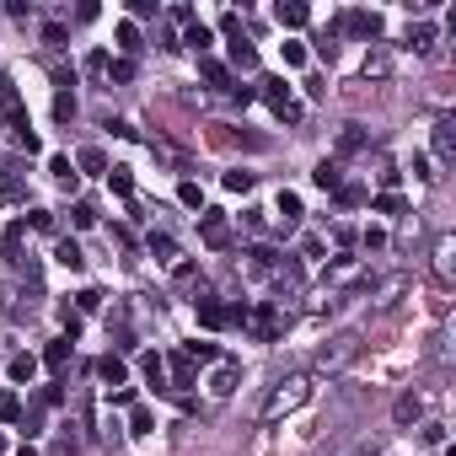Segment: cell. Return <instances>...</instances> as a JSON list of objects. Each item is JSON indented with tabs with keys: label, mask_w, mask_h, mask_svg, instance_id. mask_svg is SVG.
Here are the masks:
<instances>
[{
	"label": "cell",
	"mask_w": 456,
	"mask_h": 456,
	"mask_svg": "<svg viewBox=\"0 0 456 456\" xmlns=\"http://www.w3.org/2000/svg\"><path fill=\"white\" fill-rule=\"evenodd\" d=\"M306 397H311V381H306V376H290V381H279V387H274V397L263 403V419L290 414V408H301Z\"/></svg>",
	"instance_id": "cell-1"
},
{
	"label": "cell",
	"mask_w": 456,
	"mask_h": 456,
	"mask_svg": "<svg viewBox=\"0 0 456 456\" xmlns=\"http://www.w3.org/2000/svg\"><path fill=\"white\" fill-rule=\"evenodd\" d=\"M354 354H360V333H344V338H333L328 349L317 354V371H338V365H349Z\"/></svg>",
	"instance_id": "cell-2"
},
{
	"label": "cell",
	"mask_w": 456,
	"mask_h": 456,
	"mask_svg": "<svg viewBox=\"0 0 456 456\" xmlns=\"http://www.w3.org/2000/svg\"><path fill=\"white\" fill-rule=\"evenodd\" d=\"M263 97L274 103V113H279V119H290V124L301 119V107L290 103V91H285V81H279V76H269V81H263Z\"/></svg>",
	"instance_id": "cell-3"
},
{
	"label": "cell",
	"mask_w": 456,
	"mask_h": 456,
	"mask_svg": "<svg viewBox=\"0 0 456 456\" xmlns=\"http://www.w3.org/2000/svg\"><path fill=\"white\" fill-rule=\"evenodd\" d=\"M199 236H204V247H226L231 242V226L220 209H204V226H199Z\"/></svg>",
	"instance_id": "cell-4"
},
{
	"label": "cell",
	"mask_w": 456,
	"mask_h": 456,
	"mask_svg": "<svg viewBox=\"0 0 456 456\" xmlns=\"http://www.w3.org/2000/svg\"><path fill=\"white\" fill-rule=\"evenodd\" d=\"M344 27H349V33H360V38H376V33H381V17H376V11H349V17H344Z\"/></svg>",
	"instance_id": "cell-5"
},
{
	"label": "cell",
	"mask_w": 456,
	"mask_h": 456,
	"mask_svg": "<svg viewBox=\"0 0 456 456\" xmlns=\"http://www.w3.org/2000/svg\"><path fill=\"white\" fill-rule=\"evenodd\" d=\"M435 156H440V161H451V156H456V124H451V119H440V124H435Z\"/></svg>",
	"instance_id": "cell-6"
},
{
	"label": "cell",
	"mask_w": 456,
	"mask_h": 456,
	"mask_svg": "<svg viewBox=\"0 0 456 456\" xmlns=\"http://www.w3.org/2000/svg\"><path fill=\"white\" fill-rule=\"evenodd\" d=\"M199 322H204V328H226L231 311L220 306V301H199Z\"/></svg>",
	"instance_id": "cell-7"
},
{
	"label": "cell",
	"mask_w": 456,
	"mask_h": 456,
	"mask_svg": "<svg viewBox=\"0 0 456 456\" xmlns=\"http://www.w3.org/2000/svg\"><path fill=\"white\" fill-rule=\"evenodd\" d=\"M392 414H397V424H414V419L424 414V403H419V392H403V397H397V408H392Z\"/></svg>",
	"instance_id": "cell-8"
},
{
	"label": "cell",
	"mask_w": 456,
	"mask_h": 456,
	"mask_svg": "<svg viewBox=\"0 0 456 456\" xmlns=\"http://www.w3.org/2000/svg\"><path fill=\"white\" fill-rule=\"evenodd\" d=\"M97 371H103V381H107V387H124L129 365H124V360H119V354H107V360H103V365H97Z\"/></svg>",
	"instance_id": "cell-9"
},
{
	"label": "cell",
	"mask_w": 456,
	"mask_h": 456,
	"mask_svg": "<svg viewBox=\"0 0 456 456\" xmlns=\"http://www.w3.org/2000/svg\"><path fill=\"white\" fill-rule=\"evenodd\" d=\"M6 371H11V381H33V376H38V360H33V354H17V360H11V365H6Z\"/></svg>",
	"instance_id": "cell-10"
},
{
	"label": "cell",
	"mask_w": 456,
	"mask_h": 456,
	"mask_svg": "<svg viewBox=\"0 0 456 456\" xmlns=\"http://www.w3.org/2000/svg\"><path fill=\"white\" fill-rule=\"evenodd\" d=\"M274 17H279V27H306V6H274Z\"/></svg>",
	"instance_id": "cell-11"
},
{
	"label": "cell",
	"mask_w": 456,
	"mask_h": 456,
	"mask_svg": "<svg viewBox=\"0 0 456 456\" xmlns=\"http://www.w3.org/2000/svg\"><path fill=\"white\" fill-rule=\"evenodd\" d=\"M64 360H70V338H54V344L43 349V365H49V371H60Z\"/></svg>",
	"instance_id": "cell-12"
},
{
	"label": "cell",
	"mask_w": 456,
	"mask_h": 456,
	"mask_svg": "<svg viewBox=\"0 0 456 456\" xmlns=\"http://www.w3.org/2000/svg\"><path fill=\"white\" fill-rule=\"evenodd\" d=\"M252 333H258V338H274V333H279V317H274V306H263L258 317H252Z\"/></svg>",
	"instance_id": "cell-13"
},
{
	"label": "cell",
	"mask_w": 456,
	"mask_h": 456,
	"mask_svg": "<svg viewBox=\"0 0 456 456\" xmlns=\"http://www.w3.org/2000/svg\"><path fill=\"white\" fill-rule=\"evenodd\" d=\"M54 258H60L64 269H81V263H86V258H81V247H76V242H70V236H64L60 247H54Z\"/></svg>",
	"instance_id": "cell-14"
},
{
	"label": "cell",
	"mask_w": 456,
	"mask_h": 456,
	"mask_svg": "<svg viewBox=\"0 0 456 456\" xmlns=\"http://www.w3.org/2000/svg\"><path fill=\"white\" fill-rule=\"evenodd\" d=\"M231 60H236V64H252V60H258V54H252V43L242 38V33H231Z\"/></svg>",
	"instance_id": "cell-15"
},
{
	"label": "cell",
	"mask_w": 456,
	"mask_h": 456,
	"mask_svg": "<svg viewBox=\"0 0 456 456\" xmlns=\"http://www.w3.org/2000/svg\"><path fill=\"white\" fill-rule=\"evenodd\" d=\"M279 215H285V231H290L295 220H301V199H295V193H279Z\"/></svg>",
	"instance_id": "cell-16"
},
{
	"label": "cell",
	"mask_w": 456,
	"mask_h": 456,
	"mask_svg": "<svg viewBox=\"0 0 456 456\" xmlns=\"http://www.w3.org/2000/svg\"><path fill=\"white\" fill-rule=\"evenodd\" d=\"M311 183L317 188H338V161H322L317 172H311Z\"/></svg>",
	"instance_id": "cell-17"
},
{
	"label": "cell",
	"mask_w": 456,
	"mask_h": 456,
	"mask_svg": "<svg viewBox=\"0 0 456 456\" xmlns=\"http://www.w3.org/2000/svg\"><path fill=\"white\" fill-rule=\"evenodd\" d=\"M183 43H193V49H209V27H204V21H188Z\"/></svg>",
	"instance_id": "cell-18"
},
{
	"label": "cell",
	"mask_w": 456,
	"mask_h": 456,
	"mask_svg": "<svg viewBox=\"0 0 456 456\" xmlns=\"http://www.w3.org/2000/svg\"><path fill=\"white\" fill-rule=\"evenodd\" d=\"M49 172H54L64 188H76V177H81V172H70V161H64V156H54V161H49Z\"/></svg>",
	"instance_id": "cell-19"
},
{
	"label": "cell",
	"mask_w": 456,
	"mask_h": 456,
	"mask_svg": "<svg viewBox=\"0 0 456 456\" xmlns=\"http://www.w3.org/2000/svg\"><path fill=\"white\" fill-rule=\"evenodd\" d=\"M103 166H107V156H103L97 146H86V150H81V172H103Z\"/></svg>",
	"instance_id": "cell-20"
},
{
	"label": "cell",
	"mask_w": 456,
	"mask_h": 456,
	"mask_svg": "<svg viewBox=\"0 0 456 456\" xmlns=\"http://www.w3.org/2000/svg\"><path fill=\"white\" fill-rule=\"evenodd\" d=\"M338 146H344V150H360V146H365V134H360V124H344V134H338Z\"/></svg>",
	"instance_id": "cell-21"
},
{
	"label": "cell",
	"mask_w": 456,
	"mask_h": 456,
	"mask_svg": "<svg viewBox=\"0 0 456 456\" xmlns=\"http://www.w3.org/2000/svg\"><path fill=\"white\" fill-rule=\"evenodd\" d=\"M183 360H220V349H215V344H188Z\"/></svg>",
	"instance_id": "cell-22"
},
{
	"label": "cell",
	"mask_w": 456,
	"mask_h": 456,
	"mask_svg": "<svg viewBox=\"0 0 456 456\" xmlns=\"http://www.w3.org/2000/svg\"><path fill=\"white\" fill-rule=\"evenodd\" d=\"M430 38H435V27H430V21H419L414 33H408V43H414V49H430Z\"/></svg>",
	"instance_id": "cell-23"
},
{
	"label": "cell",
	"mask_w": 456,
	"mask_h": 456,
	"mask_svg": "<svg viewBox=\"0 0 456 456\" xmlns=\"http://www.w3.org/2000/svg\"><path fill=\"white\" fill-rule=\"evenodd\" d=\"M338 199H344V204H365V188L360 183H338Z\"/></svg>",
	"instance_id": "cell-24"
},
{
	"label": "cell",
	"mask_w": 456,
	"mask_h": 456,
	"mask_svg": "<svg viewBox=\"0 0 456 456\" xmlns=\"http://www.w3.org/2000/svg\"><path fill=\"white\" fill-rule=\"evenodd\" d=\"M70 220H76V226H97V209H91V204H76V209H70Z\"/></svg>",
	"instance_id": "cell-25"
},
{
	"label": "cell",
	"mask_w": 456,
	"mask_h": 456,
	"mask_svg": "<svg viewBox=\"0 0 456 456\" xmlns=\"http://www.w3.org/2000/svg\"><path fill=\"white\" fill-rule=\"evenodd\" d=\"M177 199H183L188 209H199V204H204V193H199V183H183V188H177Z\"/></svg>",
	"instance_id": "cell-26"
},
{
	"label": "cell",
	"mask_w": 456,
	"mask_h": 456,
	"mask_svg": "<svg viewBox=\"0 0 456 456\" xmlns=\"http://www.w3.org/2000/svg\"><path fill=\"white\" fill-rule=\"evenodd\" d=\"M204 81H209V86H226V81H231V76H226V64L204 60Z\"/></svg>",
	"instance_id": "cell-27"
},
{
	"label": "cell",
	"mask_w": 456,
	"mask_h": 456,
	"mask_svg": "<svg viewBox=\"0 0 456 456\" xmlns=\"http://www.w3.org/2000/svg\"><path fill=\"white\" fill-rule=\"evenodd\" d=\"M70 113H76V97H70V91H60V97H54V119H60V124H64Z\"/></svg>",
	"instance_id": "cell-28"
},
{
	"label": "cell",
	"mask_w": 456,
	"mask_h": 456,
	"mask_svg": "<svg viewBox=\"0 0 456 456\" xmlns=\"http://www.w3.org/2000/svg\"><path fill=\"white\" fill-rule=\"evenodd\" d=\"M21 231H27V226H11V231H6V258H11V263H17V252H21Z\"/></svg>",
	"instance_id": "cell-29"
},
{
	"label": "cell",
	"mask_w": 456,
	"mask_h": 456,
	"mask_svg": "<svg viewBox=\"0 0 456 456\" xmlns=\"http://www.w3.org/2000/svg\"><path fill=\"white\" fill-rule=\"evenodd\" d=\"M119 43H124L129 54H134V49H140V33H134V21H124V27H119Z\"/></svg>",
	"instance_id": "cell-30"
},
{
	"label": "cell",
	"mask_w": 456,
	"mask_h": 456,
	"mask_svg": "<svg viewBox=\"0 0 456 456\" xmlns=\"http://www.w3.org/2000/svg\"><path fill=\"white\" fill-rule=\"evenodd\" d=\"M231 387H236V371H231V365H226V371L215 376V397H226V392H231Z\"/></svg>",
	"instance_id": "cell-31"
},
{
	"label": "cell",
	"mask_w": 456,
	"mask_h": 456,
	"mask_svg": "<svg viewBox=\"0 0 456 456\" xmlns=\"http://www.w3.org/2000/svg\"><path fill=\"white\" fill-rule=\"evenodd\" d=\"M226 188H236V193H247V188H252V172H226Z\"/></svg>",
	"instance_id": "cell-32"
},
{
	"label": "cell",
	"mask_w": 456,
	"mask_h": 456,
	"mask_svg": "<svg viewBox=\"0 0 456 456\" xmlns=\"http://www.w3.org/2000/svg\"><path fill=\"white\" fill-rule=\"evenodd\" d=\"M43 43H49V49H64V27H60V21H54V27H43Z\"/></svg>",
	"instance_id": "cell-33"
},
{
	"label": "cell",
	"mask_w": 456,
	"mask_h": 456,
	"mask_svg": "<svg viewBox=\"0 0 456 456\" xmlns=\"http://www.w3.org/2000/svg\"><path fill=\"white\" fill-rule=\"evenodd\" d=\"M0 419H21V403H17V397H11V392L0 397Z\"/></svg>",
	"instance_id": "cell-34"
},
{
	"label": "cell",
	"mask_w": 456,
	"mask_h": 456,
	"mask_svg": "<svg viewBox=\"0 0 456 456\" xmlns=\"http://www.w3.org/2000/svg\"><path fill=\"white\" fill-rule=\"evenodd\" d=\"M376 209H381V215H397V209H403V199H397V193H381V199H376Z\"/></svg>",
	"instance_id": "cell-35"
},
{
	"label": "cell",
	"mask_w": 456,
	"mask_h": 456,
	"mask_svg": "<svg viewBox=\"0 0 456 456\" xmlns=\"http://www.w3.org/2000/svg\"><path fill=\"white\" fill-rule=\"evenodd\" d=\"M150 252H156V258H172V236H166V231H161V236H150Z\"/></svg>",
	"instance_id": "cell-36"
},
{
	"label": "cell",
	"mask_w": 456,
	"mask_h": 456,
	"mask_svg": "<svg viewBox=\"0 0 456 456\" xmlns=\"http://www.w3.org/2000/svg\"><path fill=\"white\" fill-rule=\"evenodd\" d=\"M285 64H306V49H301V43H285Z\"/></svg>",
	"instance_id": "cell-37"
},
{
	"label": "cell",
	"mask_w": 456,
	"mask_h": 456,
	"mask_svg": "<svg viewBox=\"0 0 456 456\" xmlns=\"http://www.w3.org/2000/svg\"><path fill=\"white\" fill-rule=\"evenodd\" d=\"M338 456H376V446L365 440V446H354V451H338Z\"/></svg>",
	"instance_id": "cell-38"
},
{
	"label": "cell",
	"mask_w": 456,
	"mask_h": 456,
	"mask_svg": "<svg viewBox=\"0 0 456 456\" xmlns=\"http://www.w3.org/2000/svg\"><path fill=\"white\" fill-rule=\"evenodd\" d=\"M21 456H38V451H27V446H21Z\"/></svg>",
	"instance_id": "cell-39"
}]
</instances>
